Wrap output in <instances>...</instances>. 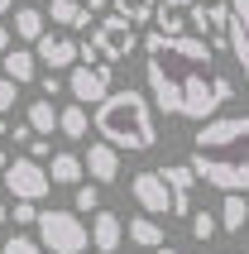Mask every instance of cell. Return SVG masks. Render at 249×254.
Wrapping results in <instances>:
<instances>
[{
    "mask_svg": "<svg viewBox=\"0 0 249 254\" xmlns=\"http://www.w3.org/2000/svg\"><path fill=\"white\" fill-rule=\"evenodd\" d=\"M144 77L158 111L178 120H211L235 96V82L216 72V48L201 34H158L144 39Z\"/></svg>",
    "mask_w": 249,
    "mask_h": 254,
    "instance_id": "1",
    "label": "cell"
},
{
    "mask_svg": "<svg viewBox=\"0 0 249 254\" xmlns=\"http://www.w3.org/2000/svg\"><path fill=\"white\" fill-rule=\"evenodd\" d=\"M192 173L216 192H249V115L201 120L192 134Z\"/></svg>",
    "mask_w": 249,
    "mask_h": 254,
    "instance_id": "2",
    "label": "cell"
},
{
    "mask_svg": "<svg viewBox=\"0 0 249 254\" xmlns=\"http://www.w3.org/2000/svg\"><path fill=\"white\" fill-rule=\"evenodd\" d=\"M91 125L106 144L115 149H129V154H144L158 144V125H153V101L134 86H124V91H106L96 101V115H91Z\"/></svg>",
    "mask_w": 249,
    "mask_h": 254,
    "instance_id": "3",
    "label": "cell"
},
{
    "mask_svg": "<svg viewBox=\"0 0 249 254\" xmlns=\"http://www.w3.org/2000/svg\"><path fill=\"white\" fill-rule=\"evenodd\" d=\"M34 230H39V245L53 250V254H86V250H91V230H86V221L77 211H58V206H48V211H39Z\"/></svg>",
    "mask_w": 249,
    "mask_h": 254,
    "instance_id": "4",
    "label": "cell"
},
{
    "mask_svg": "<svg viewBox=\"0 0 249 254\" xmlns=\"http://www.w3.org/2000/svg\"><path fill=\"white\" fill-rule=\"evenodd\" d=\"M0 183H5V192H10L14 201H43L48 192H53V183H48V168H43L39 158H10L5 163V173H0Z\"/></svg>",
    "mask_w": 249,
    "mask_h": 254,
    "instance_id": "5",
    "label": "cell"
},
{
    "mask_svg": "<svg viewBox=\"0 0 249 254\" xmlns=\"http://www.w3.org/2000/svg\"><path fill=\"white\" fill-rule=\"evenodd\" d=\"M91 43H96L101 63H120V58H129L139 48V34H134V24L124 14H106V19L91 24Z\"/></svg>",
    "mask_w": 249,
    "mask_h": 254,
    "instance_id": "6",
    "label": "cell"
},
{
    "mask_svg": "<svg viewBox=\"0 0 249 254\" xmlns=\"http://www.w3.org/2000/svg\"><path fill=\"white\" fill-rule=\"evenodd\" d=\"M187 29H196L211 48L230 43V5H225V0H192V10H187Z\"/></svg>",
    "mask_w": 249,
    "mask_h": 254,
    "instance_id": "7",
    "label": "cell"
},
{
    "mask_svg": "<svg viewBox=\"0 0 249 254\" xmlns=\"http://www.w3.org/2000/svg\"><path fill=\"white\" fill-rule=\"evenodd\" d=\"M111 82H115L111 63H72L67 67V91H72V101H82V106H96V101L111 91Z\"/></svg>",
    "mask_w": 249,
    "mask_h": 254,
    "instance_id": "8",
    "label": "cell"
},
{
    "mask_svg": "<svg viewBox=\"0 0 249 254\" xmlns=\"http://www.w3.org/2000/svg\"><path fill=\"white\" fill-rule=\"evenodd\" d=\"M129 197H134L149 216H173V192H168V183H163L158 168L134 173V178H129Z\"/></svg>",
    "mask_w": 249,
    "mask_h": 254,
    "instance_id": "9",
    "label": "cell"
},
{
    "mask_svg": "<svg viewBox=\"0 0 249 254\" xmlns=\"http://www.w3.org/2000/svg\"><path fill=\"white\" fill-rule=\"evenodd\" d=\"M34 58H39L43 67H72V63H77V39H72V34H48V29H43L39 39H34Z\"/></svg>",
    "mask_w": 249,
    "mask_h": 254,
    "instance_id": "10",
    "label": "cell"
},
{
    "mask_svg": "<svg viewBox=\"0 0 249 254\" xmlns=\"http://www.w3.org/2000/svg\"><path fill=\"white\" fill-rule=\"evenodd\" d=\"M163 183L173 192V216H192V187H196V173L192 163H163Z\"/></svg>",
    "mask_w": 249,
    "mask_h": 254,
    "instance_id": "11",
    "label": "cell"
},
{
    "mask_svg": "<svg viewBox=\"0 0 249 254\" xmlns=\"http://www.w3.org/2000/svg\"><path fill=\"white\" fill-rule=\"evenodd\" d=\"M82 168L91 173V183H115V178H120V149H115V144H91V149H86L82 154Z\"/></svg>",
    "mask_w": 249,
    "mask_h": 254,
    "instance_id": "12",
    "label": "cell"
},
{
    "mask_svg": "<svg viewBox=\"0 0 249 254\" xmlns=\"http://www.w3.org/2000/svg\"><path fill=\"white\" fill-rule=\"evenodd\" d=\"M230 53L245 67V86H249V0H230Z\"/></svg>",
    "mask_w": 249,
    "mask_h": 254,
    "instance_id": "13",
    "label": "cell"
},
{
    "mask_svg": "<svg viewBox=\"0 0 249 254\" xmlns=\"http://www.w3.org/2000/svg\"><path fill=\"white\" fill-rule=\"evenodd\" d=\"M120 240H124V221L115 211H106V206H96V211H91V245H96L101 254H115Z\"/></svg>",
    "mask_w": 249,
    "mask_h": 254,
    "instance_id": "14",
    "label": "cell"
},
{
    "mask_svg": "<svg viewBox=\"0 0 249 254\" xmlns=\"http://www.w3.org/2000/svg\"><path fill=\"white\" fill-rule=\"evenodd\" d=\"M0 67H5V77H10V82H34V77H39V58L29 53V48H5V53H0Z\"/></svg>",
    "mask_w": 249,
    "mask_h": 254,
    "instance_id": "15",
    "label": "cell"
},
{
    "mask_svg": "<svg viewBox=\"0 0 249 254\" xmlns=\"http://www.w3.org/2000/svg\"><path fill=\"white\" fill-rule=\"evenodd\" d=\"M187 10H192V0H158L153 5L158 34H187Z\"/></svg>",
    "mask_w": 249,
    "mask_h": 254,
    "instance_id": "16",
    "label": "cell"
},
{
    "mask_svg": "<svg viewBox=\"0 0 249 254\" xmlns=\"http://www.w3.org/2000/svg\"><path fill=\"white\" fill-rule=\"evenodd\" d=\"M82 178H86L82 154H53V163H48V183L53 187H77Z\"/></svg>",
    "mask_w": 249,
    "mask_h": 254,
    "instance_id": "17",
    "label": "cell"
},
{
    "mask_svg": "<svg viewBox=\"0 0 249 254\" xmlns=\"http://www.w3.org/2000/svg\"><path fill=\"white\" fill-rule=\"evenodd\" d=\"M221 230L225 235H240V230L249 226V201H245V192H225V201H221Z\"/></svg>",
    "mask_w": 249,
    "mask_h": 254,
    "instance_id": "18",
    "label": "cell"
},
{
    "mask_svg": "<svg viewBox=\"0 0 249 254\" xmlns=\"http://www.w3.org/2000/svg\"><path fill=\"white\" fill-rule=\"evenodd\" d=\"M86 129H91V115H86L82 101H72V106L58 111V134L62 139H86Z\"/></svg>",
    "mask_w": 249,
    "mask_h": 254,
    "instance_id": "19",
    "label": "cell"
},
{
    "mask_svg": "<svg viewBox=\"0 0 249 254\" xmlns=\"http://www.w3.org/2000/svg\"><path fill=\"white\" fill-rule=\"evenodd\" d=\"M163 240H168V230L158 226V221H153L149 211L129 221V245H139V250H158V245H163Z\"/></svg>",
    "mask_w": 249,
    "mask_h": 254,
    "instance_id": "20",
    "label": "cell"
},
{
    "mask_svg": "<svg viewBox=\"0 0 249 254\" xmlns=\"http://www.w3.org/2000/svg\"><path fill=\"white\" fill-rule=\"evenodd\" d=\"M48 19L62 29H91V10H82L77 0H53L48 5Z\"/></svg>",
    "mask_w": 249,
    "mask_h": 254,
    "instance_id": "21",
    "label": "cell"
},
{
    "mask_svg": "<svg viewBox=\"0 0 249 254\" xmlns=\"http://www.w3.org/2000/svg\"><path fill=\"white\" fill-rule=\"evenodd\" d=\"M43 24H48V14H43L39 5H19V10H14V39L34 43L43 34Z\"/></svg>",
    "mask_w": 249,
    "mask_h": 254,
    "instance_id": "22",
    "label": "cell"
},
{
    "mask_svg": "<svg viewBox=\"0 0 249 254\" xmlns=\"http://www.w3.org/2000/svg\"><path fill=\"white\" fill-rule=\"evenodd\" d=\"M29 129L34 134H53L58 129V106H53V96H39V101H29Z\"/></svg>",
    "mask_w": 249,
    "mask_h": 254,
    "instance_id": "23",
    "label": "cell"
},
{
    "mask_svg": "<svg viewBox=\"0 0 249 254\" xmlns=\"http://www.w3.org/2000/svg\"><path fill=\"white\" fill-rule=\"evenodd\" d=\"M115 5V14H124V19H129V24H149L153 19V5H158V0H111Z\"/></svg>",
    "mask_w": 249,
    "mask_h": 254,
    "instance_id": "24",
    "label": "cell"
},
{
    "mask_svg": "<svg viewBox=\"0 0 249 254\" xmlns=\"http://www.w3.org/2000/svg\"><path fill=\"white\" fill-rule=\"evenodd\" d=\"M187 221H192V240H201V245L221 235V221H216V216H211V211H192V216H187Z\"/></svg>",
    "mask_w": 249,
    "mask_h": 254,
    "instance_id": "25",
    "label": "cell"
},
{
    "mask_svg": "<svg viewBox=\"0 0 249 254\" xmlns=\"http://www.w3.org/2000/svg\"><path fill=\"white\" fill-rule=\"evenodd\" d=\"M101 206V183H77V197H72V211L86 216V211H96Z\"/></svg>",
    "mask_w": 249,
    "mask_h": 254,
    "instance_id": "26",
    "label": "cell"
},
{
    "mask_svg": "<svg viewBox=\"0 0 249 254\" xmlns=\"http://www.w3.org/2000/svg\"><path fill=\"white\" fill-rule=\"evenodd\" d=\"M0 254H43V245L34 235H5V250Z\"/></svg>",
    "mask_w": 249,
    "mask_h": 254,
    "instance_id": "27",
    "label": "cell"
},
{
    "mask_svg": "<svg viewBox=\"0 0 249 254\" xmlns=\"http://www.w3.org/2000/svg\"><path fill=\"white\" fill-rule=\"evenodd\" d=\"M14 106H19V82L0 77V111H14Z\"/></svg>",
    "mask_w": 249,
    "mask_h": 254,
    "instance_id": "28",
    "label": "cell"
},
{
    "mask_svg": "<svg viewBox=\"0 0 249 254\" xmlns=\"http://www.w3.org/2000/svg\"><path fill=\"white\" fill-rule=\"evenodd\" d=\"M39 221V201H14V226H34Z\"/></svg>",
    "mask_w": 249,
    "mask_h": 254,
    "instance_id": "29",
    "label": "cell"
},
{
    "mask_svg": "<svg viewBox=\"0 0 249 254\" xmlns=\"http://www.w3.org/2000/svg\"><path fill=\"white\" fill-rule=\"evenodd\" d=\"M48 154H53V144H48V134H34V139H29V158H39V163H43Z\"/></svg>",
    "mask_w": 249,
    "mask_h": 254,
    "instance_id": "30",
    "label": "cell"
},
{
    "mask_svg": "<svg viewBox=\"0 0 249 254\" xmlns=\"http://www.w3.org/2000/svg\"><path fill=\"white\" fill-rule=\"evenodd\" d=\"M39 86H43V96H58V91H62V82H58V72H48V77H43Z\"/></svg>",
    "mask_w": 249,
    "mask_h": 254,
    "instance_id": "31",
    "label": "cell"
},
{
    "mask_svg": "<svg viewBox=\"0 0 249 254\" xmlns=\"http://www.w3.org/2000/svg\"><path fill=\"white\" fill-rule=\"evenodd\" d=\"M5 134H10L14 144H29V139H34V129H29V125H14V129H5Z\"/></svg>",
    "mask_w": 249,
    "mask_h": 254,
    "instance_id": "32",
    "label": "cell"
},
{
    "mask_svg": "<svg viewBox=\"0 0 249 254\" xmlns=\"http://www.w3.org/2000/svg\"><path fill=\"white\" fill-rule=\"evenodd\" d=\"M77 5H82V10H91V14H96V10H106L111 0H77Z\"/></svg>",
    "mask_w": 249,
    "mask_h": 254,
    "instance_id": "33",
    "label": "cell"
},
{
    "mask_svg": "<svg viewBox=\"0 0 249 254\" xmlns=\"http://www.w3.org/2000/svg\"><path fill=\"white\" fill-rule=\"evenodd\" d=\"M10 43H14V34H10V29H5V24H0V53H5Z\"/></svg>",
    "mask_w": 249,
    "mask_h": 254,
    "instance_id": "34",
    "label": "cell"
},
{
    "mask_svg": "<svg viewBox=\"0 0 249 254\" xmlns=\"http://www.w3.org/2000/svg\"><path fill=\"white\" fill-rule=\"evenodd\" d=\"M5 221H10V206H5V201H0V226H5Z\"/></svg>",
    "mask_w": 249,
    "mask_h": 254,
    "instance_id": "35",
    "label": "cell"
},
{
    "mask_svg": "<svg viewBox=\"0 0 249 254\" xmlns=\"http://www.w3.org/2000/svg\"><path fill=\"white\" fill-rule=\"evenodd\" d=\"M153 254H182V250H168V245H158V250H153Z\"/></svg>",
    "mask_w": 249,
    "mask_h": 254,
    "instance_id": "36",
    "label": "cell"
},
{
    "mask_svg": "<svg viewBox=\"0 0 249 254\" xmlns=\"http://www.w3.org/2000/svg\"><path fill=\"white\" fill-rule=\"evenodd\" d=\"M5 163H10V154H5V149H0V173H5Z\"/></svg>",
    "mask_w": 249,
    "mask_h": 254,
    "instance_id": "37",
    "label": "cell"
},
{
    "mask_svg": "<svg viewBox=\"0 0 249 254\" xmlns=\"http://www.w3.org/2000/svg\"><path fill=\"white\" fill-rule=\"evenodd\" d=\"M5 10H14V0H0V14H5Z\"/></svg>",
    "mask_w": 249,
    "mask_h": 254,
    "instance_id": "38",
    "label": "cell"
},
{
    "mask_svg": "<svg viewBox=\"0 0 249 254\" xmlns=\"http://www.w3.org/2000/svg\"><path fill=\"white\" fill-rule=\"evenodd\" d=\"M5 129H10V125H5V111H0V134H5Z\"/></svg>",
    "mask_w": 249,
    "mask_h": 254,
    "instance_id": "39",
    "label": "cell"
}]
</instances>
